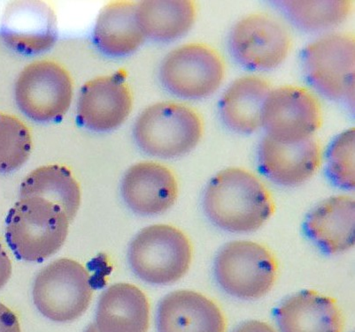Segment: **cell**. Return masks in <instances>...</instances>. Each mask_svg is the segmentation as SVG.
<instances>
[{
    "label": "cell",
    "mask_w": 355,
    "mask_h": 332,
    "mask_svg": "<svg viewBox=\"0 0 355 332\" xmlns=\"http://www.w3.org/2000/svg\"><path fill=\"white\" fill-rule=\"evenodd\" d=\"M0 33L6 46L15 52L24 55L46 53L58 38L55 12L40 0L11 2L3 15Z\"/></svg>",
    "instance_id": "12"
},
{
    "label": "cell",
    "mask_w": 355,
    "mask_h": 332,
    "mask_svg": "<svg viewBox=\"0 0 355 332\" xmlns=\"http://www.w3.org/2000/svg\"><path fill=\"white\" fill-rule=\"evenodd\" d=\"M233 332H277L270 324L261 321L251 320L243 322Z\"/></svg>",
    "instance_id": "29"
},
{
    "label": "cell",
    "mask_w": 355,
    "mask_h": 332,
    "mask_svg": "<svg viewBox=\"0 0 355 332\" xmlns=\"http://www.w3.org/2000/svg\"><path fill=\"white\" fill-rule=\"evenodd\" d=\"M40 197L62 208L69 222L81 204V190L65 166L49 165L32 171L21 182L19 198Z\"/></svg>",
    "instance_id": "23"
},
{
    "label": "cell",
    "mask_w": 355,
    "mask_h": 332,
    "mask_svg": "<svg viewBox=\"0 0 355 332\" xmlns=\"http://www.w3.org/2000/svg\"><path fill=\"white\" fill-rule=\"evenodd\" d=\"M91 277L78 261L62 258L37 274L32 288L35 306L44 317L69 322L84 315L92 298Z\"/></svg>",
    "instance_id": "7"
},
{
    "label": "cell",
    "mask_w": 355,
    "mask_h": 332,
    "mask_svg": "<svg viewBox=\"0 0 355 332\" xmlns=\"http://www.w3.org/2000/svg\"><path fill=\"white\" fill-rule=\"evenodd\" d=\"M32 137L26 124L14 115L0 113V172L21 168L30 158Z\"/></svg>",
    "instance_id": "25"
},
{
    "label": "cell",
    "mask_w": 355,
    "mask_h": 332,
    "mask_svg": "<svg viewBox=\"0 0 355 332\" xmlns=\"http://www.w3.org/2000/svg\"><path fill=\"white\" fill-rule=\"evenodd\" d=\"M354 57L353 35L343 32L324 35L304 49V72L320 93L354 108Z\"/></svg>",
    "instance_id": "6"
},
{
    "label": "cell",
    "mask_w": 355,
    "mask_h": 332,
    "mask_svg": "<svg viewBox=\"0 0 355 332\" xmlns=\"http://www.w3.org/2000/svg\"><path fill=\"white\" fill-rule=\"evenodd\" d=\"M15 98L19 109L31 120L54 122L65 116L71 105V76L53 60H36L19 73Z\"/></svg>",
    "instance_id": "8"
},
{
    "label": "cell",
    "mask_w": 355,
    "mask_h": 332,
    "mask_svg": "<svg viewBox=\"0 0 355 332\" xmlns=\"http://www.w3.org/2000/svg\"><path fill=\"white\" fill-rule=\"evenodd\" d=\"M322 121L321 104L315 95L300 86L287 85L268 94L261 127L270 138L294 143L311 138Z\"/></svg>",
    "instance_id": "11"
},
{
    "label": "cell",
    "mask_w": 355,
    "mask_h": 332,
    "mask_svg": "<svg viewBox=\"0 0 355 332\" xmlns=\"http://www.w3.org/2000/svg\"><path fill=\"white\" fill-rule=\"evenodd\" d=\"M121 194L126 205L137 215H161L177 201L178 184L167 166L155 162L137 163L124 174Z\"/></svg>",
    "instance_id": "14"
},
{
    "label": "cell",
    "mask_w": 355,
    "mask_h": 332,
    "mask_svg": "<svg viewBox=\"0 0 355 332\" xmlns=\"http://www.w3.org/2000/svg\"><path fill=\"white\" fill-rule=\"evenodd\" d=\"M12 261L0 242V289L8 282L12 275Z\"/></svg>",
    "instance_id": "28"
},
{
    "label": "cell",
    "mask_w": 355,
    "mask_h": 332,
    "mask_svg": "<svg viewBox=\"0 0 355 332\" xmlns=\"http://www.w3.org/2000/svg\"><path fill=\"white\" fill-rule=\"evenodd\" d=\"M296 27L305 31L329 30L347 20L352 11L350 0H280L274 1Z\"/></svg>",
    "instance_id": "24"
},
{
    "label": "cell",
    "mask_w": 355,
    "mask_h": 332,
    "mask_svg": "<svg viewBox=\"0 0 355 332\" xmlns=\"http://www.w3.org/2000/svg\"><path fill=\"white\" fill-rule=\"evenodd\" d=\"M258 162L262 174L275 184L300 186L318 170L322 162L321 145L313 137L284 143L266 136L259 146Z\"/></svg>",
    "instance_id": "15"
},
{
    "label": "cell",
    "mask_w": 355,
    "mask_h": 332,
    "mask_svg": "<svg viewBox=\"0 0 355 332\" xmlns=\"http://www.w3.org/2000/svg\"><path fill=\"white\" fill-rule=\"evenodd\" d=\"M354 201L347 196L329 198L306 216L304 230L324 253L336 255L354 245Z\"/></svg>",
    "instance_id": "17"
},
{
    "label": "cell",
    "mask_w": 355,
    "mask_h": 332,
    "mask_svg": "<svg viewBox=\"0 0 355 332\" xmlns=\"http://www.w3.org/2000/svg\"><path fill=\"white\" fill-rule=\"evenodd\" d=\"M276 319L280 332H342L344 317L334 299L302 290L284 299Z\"/></svg>",
    "instance_id": "18"
},
{
    "label": "cell",
    "mask_w": 355,
    "mask_h": 332,
    "mask_svg": "<svg viewBox=\"0 0 355 332\" xmlns=\"http://www.w3.org/2000/svg\"><path fill=\"white\" fill-rule=\"evenodd\" d=\"M230 53L244 68L268 71L286 59L292 46L289 31L274 16L255 12L244 16L230 30Z\"/></svg>",
    "instance_id": "10"
},
{
    "label": "cell",
    "mask_w": 355,
    "mask_h": 332,
    "mask_svg": "<svg viewBox=\"0 0 355 332\" xmlns=\"http://www.w3.org/2000/svg\"><path fill=\"white\" fill-rule=\"evenodd\" d=\"M202 205L213 225L234 234L260 229L275 210L264 184L252 172L236 167L220 171L209 181Z\"/></svg>",
    "instance_id": "1"
},
{
    "label": "cell",
    "mask_w": 355,
    "mask_h": 332,
    "mask_svg": "<svg viewBox=\"0 0 355 332\" xmlns=\"http://www.w3.org/2000/svg\"><path fill=\"white\" fill-rule=\"evenodd\" d=\"M69 226L62 208L40 197L19 198L6 218V241L19 259L40 263L65 243Z\"/></svg>",
    "instance_id": "2"
},
{
    "label": "cell",
    "mask_w": 355,
    "mask_h": 332,
    "mask_svg": "<svg viewBox=\"0 0 355 332\" xmlns=\"http://www.w3.org/2000/svg\"><path fill=\"white\" fill-rule=\"evenodd\" d=\"M132 105V93L125 80L115 75L100 76L83 86L76 108L78 120L94 132H110L125 122Z\"/></svg>",
    "instance_id": "13"
},
{
    "label": "cell",
    "mask_w": 355,
    "mask_h": 332,
    "mask_svg": "<svg viewBox=\"0 0 355 332\" xmlns=\"http://www.w3.org/2000/svg\"><path fill=\"white\" fill-rule=\"evenodd\" d=\"M146 40L137 17V2L116 0L98 12L94 30L96 47L105 55L121 57L139 50Z\"/></svg>",
    "instance_id": "19"
},
{
    "label": "cell",
    "mask_w": 355,
    "mask_h": 332,
    "mask_svg": "<svg viewBox=\"0 0 355 332\" xmlns=\"http://www.w3.org/2000/svg\"><path fill=\"white\" fill-rule=\"evenodd\" d=\"M271 91L270 83L261 76L236 79L220 98V120L233 132L243 135L255 132L261 127L265 102Z\"/></svg>",
    "instance_id": "21"
},
{
    "label": "cell",
    "mask_w": 355,
    "mask_h": 332,
    "mask_svg": "<svg viewBox=\"0 0 355 332\" xmlns=\"http://www.w3.org/2000/svg\"><path fill=\"white\" fill-rule=\"evenodd\" d=\"M196 3L191 0L137 2V17L146 38L157 42L178 39L193 26Z\"/></svg>",
    "instance_id": "22"
},
{
    "label": "cell",
    "mask_w": 355,
    "mask_h": 332,
    "mask_svg": "<svg viewBox=\"0 0 355 332\" xmlns=\"http://www.w3.org/2000/svg\"><path fill=\"white\" fill-rule=\"evenodd\" d=\"M193 249L187 236L168 225L144 228L131 241L128 261L131 270L150 285L167 286L190 269Z\"/></svg>",
    "instance_id": "4"
},
{
    "label": "cell",
    "mask_w": 355,
    "mask_h": 332,
    "mask_svg": "<svg viewBox=\"0 0 355 332\" xmlns=\"http://www.w3.org/2000/svg\"><path fill=\"white\" fill-rule=\"evenodd\" d=\"M85 332H98L95 324H89L88 328L86 329Z\"/></svg>",
    "instance_id": "30"
},
{
    "label": "cell",
    "mask_w": 355,
    "mask_h": 332,
    "mask_svg": "<svg viewBox=\"0 0 355 332\" xmlns=\"http://www.w3.org/2000/svg\"><path fill=\"white\" fill-rule=\"evenodd\" d=\"M158 332H225L226 320L218 306L190 290L168 293L159 302L156 315Z\"/></svg>",
    "instance_id": "16"
},
{
    "label": "cell",
    "mask_w": 355,
    "mask_h": 332,
    "mask_svg": "<svg viewBox=\"0 0 355 332\" xmlns=\"http://www.w3.org/2000/svg\"><path fill=\"white\" fill-rule=\"evenodd\" d=\"M204 132L200 115L187 104L159 102L137 118L133 135L137 146L155 158H180L199 145Z\"/></svg>",
    "instance_id": "3"
},
{
    "label": "cell",
    "mask_w": 355,
    "mask_h": 332,
    "mask_svg": "<svg viewBox=\"0 0 355 332\" xmlns=\"http://www.w3.org/2000/svg\"><path fill=\"white\" fill-rule=\"evenodd\" d=\"M225 76L223 57L202 43H189L169 52L159 68V80L175 97L198 100L220 88Z\"/></svg>",
    "instance_id": "9"
},
{
    "label": "cell",
    "mask_w": 355,
    "mask_h": 332,
    "mask_svg": "<svg viewBox=\"0 0 355 332\" xmlns=\"http://www.w3.org/2000/svg\"><path fill=\"white\" fill-rule=\"evenodd\" d=\"M0 332H21L20 324L14 312L0 302Z\"/></svg>",
    "instance_id": "27"
},
{
    "label": "cell",
    "mask_w": 355,
    "mask_h": 332,
    "mask_svg": "<svg viewBox=\"0 0 355 332\" xmlns=\"http://www.w3.org/2000/svg\"><path fill=\"white\" fill-rule=\"evenodd\" d=\"M214 275L227 295L252 301L266 295L274 286L277 265L274 255L264 246L236 241L223 246L216 255Z\"/></svg>",
    "instance_id": "5"
},
{
    "label": "cell",
    "mask_w": 355,
    "mask_h": 332,
    "mask_svg": "<svg viewBox=\"0 0 355 332\" xmlns=\"http://www.w3.org/2000/svg\"><path fill=\"white\" fill-rule=\"evenodd\" d=\"M150 306L137 286L118 283L102 293L96 311L98 332H147Z\"/></svg>",
    "instance_id": "20"
},
{
    "label": "cell",
    "mask_w": 355,
    "mask_h": 332,
    "mask_svg": "<svg viewBox=\"0 0 355 332\" xmlns=\"http://www.w3.org/2000/svg\"><path fill=\"white\" fill-rule=\"evenodd\" d=\"M354 133V129H350L336 137L327 155L329 180L336 186L348 190L355 186Z\"/></svg>",
    "instance_id": "26"
}]
</instances>
